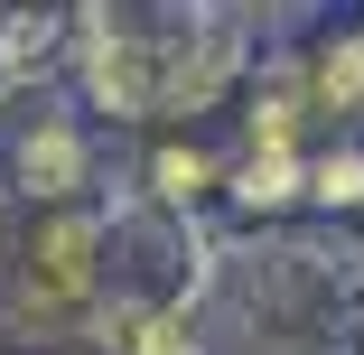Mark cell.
I'll list each match as a JSON object with an SVG mask.
<instances>
[{
  "instance_id": "cell-3",
  "label": "cell",
  "mask_w": 364,
  "mask_h": 355,
  "mask_svg": "<svg viewBox=\"0 0 364 355\" xmlns=\"http://www.w3.org/2000/svg\"><path fill=\"white\" fill-rule=\"evenodd\" d=\"M112 206H19L0 243V355H56L103 337Z\"/></svg>"
},
{
  "instance_id": "cell-4",
  "label": "cell",
  "mask_w": 364,
  "mask_h": 355,
  "mask_svg": "<svg viewBox=\"0 0 364 355\" xmlns=\"http://www.w3.org/2000/svg\"><path fill=\"white\" fill-rule=\"evenodd\" d=\"M122 187L168 206V216L196 225H225V187H234V131L205 122V131H159V140H131L122 150Z\"/></svg>"
},
{
  "instance_id": "cell-8",
  "label": "cell",
  "mask_w": 364,
  "mask_h": 355,
  "mask_svg": "<svg viewBox=\"0 0 364 355\" xmlns=\"http://www.w3.org/2000/svg\"><path fill=\"white\" fill-rule=\"evenodd\" d=\"M10 225H19V206H10V196H0V243H10Z\"/></svg>"
},
{
  "instance_id": "cell-5",
  "label": "cell",
  "mask_w": 364,
  "mask_h": 355,
  "mask_svg": "<svg viewBox=\"0 0 364 355\" xmlns=\"http://www.w3.org/2000/svg\"><path fill=\"white\" fill-rule=\"evenodd\" d=\"M225 131H234V150H289V159H309L327 140L318 131V103H309V75H299V28L271 38V56L252 65V85L225 112Z\"/></svg>"
},
{
  "instance_id": "cell-7",
  "label": "cell",
  "mask_w": 364,
  "mask_h": 355,
  "mask_svg": "<svg viewBox=\"0 0 364 355\" xmlns=\"http://www.w3.org/2000/svg\"><path fill=\"white\" fill-rule=\"evenodd\" d=\"M309 225L364 234V140H327L309 159Z\"/></svg>"
},
{
  "instance_id": "cell-9",
  "label": "cell",
  "mask_w": 364,
  "mask_h": 355,
  "mask_svg": "<svg viewBox=\"0 0 364 355\" xmlns=\"http://www.w3.org/2000/svg\"><path fill=\"white\" fill-rule=\"evenodd\" d=\"M56 355H103V346H56Z\"/></svg>"
},
{
  "instance_id": "cell-6",
  "label": "cell",
  "mask_w": 364,
  "mask_h": 355,
  "mask_svg": "<svg viewBox=\"0 0 364 355\" xmlns=\"http://www.w3.org/2000/svg\"><path fill=\"white\" fill-rule=\"evenodd\" d=\"M299 75H309L318 131L327 140H364V10L355 19H299Z\"/></svg>"
},
{
  "instance_id": "cell-2",
  "label": "cell",
  "mask_w": 364,
  "mask_h": 355,
  "mask_svg": "<svg viewBox=\"0 0 364 355\" xmlns=\"http://www.w3.org/2000/svg\"><path fill=\"white\" fill-rule=\"evenodd\" d=\"M205 346L215 355H364V234H336V225L225 234Z\"/></svg>"
},
{
  "instance_id": "cell-1",
  "label": "cell",
  "mask_w": 364,
  "mask_h": 355,
  "mask_svg": "<svg viewBox=\"0 0 364 355\" xmlns=\"http://www.w3.org/2000/svg\"><path fill=\"white\" fill-rule=\"evenodd\" d=\"M289 28V10L252 0H75V103L122 150L159 131H205L234 112L252 65Z\"/></svg>"
}]
</instances>
